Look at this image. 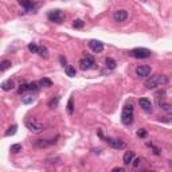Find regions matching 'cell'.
Returning <instances> with one entry per match:
<instances>
[{
	"label": "cell",
	"instance_id": "obj_1",
	"mask_svg": "<svg viewBox=\"0 0 172 172\" xmlns=\"http://www.w3.org/2000/svg\"><path fill=\"white\" fill-rule=\"evenodd\" d=\"M170 82V78L165 74H155V75H151L145 79L144 86L147 89H156L157 86H164Z\"/></svg>",
	"mask_w": 172,
	"mask_h": 172
},
{
	"label": "cell",
	"instance_id": "obj_2",
	"mask_svg": "<svg viewBox=\"0 0 172 172\" xmlns=\"http://www.w3.org/2000/svg\"><path fill=\"white\" fill-rule=\"evenodd\" d=\"M133 118H135V114H133V105L132 104H126L122 109L121 113V121L124 125H132L133 124Z\"/></svg>",
	"mask_w": 172,
	"mask_h": 172
},
{
	"label": "cell",
	"instance_id": "obj_3",
	"mask_svg": "<svg viewBox=\"0 0 172 172\" xmlns=\"http://www.w3.org/2000/svg\"><path fill=\"white\" fill-rule=\"evenodd\" d=\"M26 126H27V129L32 133H35V135H38V133H42L44 129V126L42 122H39L38 120L35 118H27L26 120Z\"/></svg>",
	"mask_w": 172,
	"mask_h": 172
},
{
	"label": "cell",
	"instance_id": "obj_4",
	"mask_svg": "<svg viewBox=\"0 0 172 172\" xmlns=\"http://www.w3.org/2000/svg\"><path fill=\"white\" fill-rule=\"evenodd\" d=\"M133 58H137V59H145V58H149L152 55V51L148 50V48H144V47H137V48H133L131 50V53Z\"/></svg>",
	"mask_w": 172,
	"mask_h": 172
},
{
	"label": "cell",
	"instance_id": "obj_5",
	"mask_svg": "<svg viewBox=\"0 0 172 172\" xmlns=\"http://www.w3.org/2000/svg\"><path fill=\"white\" fill-rule=\"evenodd\" d=\"M57 139L58 136H55V139H37L34 142H32V145H34L35 148H47L50 147V145H53L57 142Z\"/></svg>",
	"mask_w": 172,
	"mask_h": 172
},
{
	"label": "cell",
	"instance_id": "obj_6",
	"mask_svg": "<svg viewBox=\"0 0 172 172\" xmlns=\"http://www.w3.org/2000/svg\"><path fill=\"white\" fill-rule=\"evenodd\" d=\"M47 18L50 22H54V23H62L65 19V14L61 9H54V11H50L47 14Z\"/></svg>",
	"mask_w": 172,
	"mask_h": 172
},
{
	"label": "cell",
	"instance_id": "obj_7",
	"mask_svg": "<svg viewBox=\"0 0 172 172\" xmlns=\"http://www.w3.org/2000/svg\"><path fill=\"white\" fill-rule=\"evenodd\" d=\"M40 89L39 82H31V83H23L19 87V94L26 93V92H38Z\"/></svg>",
	"mask_w": 172,
	"mask_h": 172
},
{
	"label": "cell",
	"instance_id": "obj_8",
	"mask_svg": "<svg viewBox=\"0 0 172 172\" xmlns=\"http://www.w3.org/2000/svg\"><path fill=\"white\" fill-rule=\"evenodd\" d=\"M151 66H148V65H140V66L136 67V75L139 77V78H147V77L151 75Z\"/></svg>",
	"mask_w": 172,
	"mask_h": 172
},
{
	"label": "cell",
	"instance_id": "obj_9",
	"mask_svg": "<svg viewBox=\"0 0 172 172\" xmlns=\"http://www.w3.org/2000/svg\"><path fill=\"white\" fill-rule=\"evenodd\" d=\"M104 140H105L108 144L110 145L112 148H114V149H124L126 145H125V142L124 141H121V140H117V139H112V137H104Z\"/></svg>",
	"mask_w": 172,
	"mask_h": 172
},
{
	"label": "cell",
	"instance_id": "obj_10",
	"mask_svg": "<svg viewBox=\"0 0 172 172\" xmlns=\"http://www.w3.org/2000/svg\"><path fill=\"white\" fill-rule=\"evenodd\" d=\"M96 65V62H94V59L92 57H83L82 59L79 61V67L82 70H89V69H92V67Z\"/></svg>",
	"mask_w": 172,
	"mask_h": 172
},
{
	"label": "cell",
	"instance_id": "obj_11",
	"mask_svg": "<svg viewBox=\"0 0 172 172\" xmlns=\"http://www.w3.org/2000/svg\"><path fill=\"white\" fill-rule=\"evenodd\" d=\"M89 47L92 48V51L93 53H96V54H100V53H102L104 51V43L101 40H97V39H92V40H89Z\"/></svg>",
	"mask_w": 172,
	"mask_h": 172
},
{
	"label": "cell",
	"instance_id": "obj_12",
	"mask_svg": "<svg viewBox=\"0 0 172 172\" xmlns=\"http://www.w3.org/2000/svg\"><path fill=\"white\" fill-rule=\"evenodd\" d=\"M126 19H128V11L126 9H117L113 14V20L117 22V23H122Z\"/></svg>",
	"mask_w": 172,
	"mask_h": 172
},
{
	"label": "cell",
	"instance_id": "obj_13",
	"mask_svg": "<svg viewBox=\"0 0 172 172\" xmlns=\"http://www.w3.org/2000/svg\"><path fill=\"white\" fill-rule=\"evenodd\" d=\"M19 4H20L26 11H35V9L39 7L34 0H19Z\"/></svg>",
	"mask_w": 172,
	"mask_h": 172
},
{
	"label": "cell",
	"instance_id": "obj_14",
	"mask_svg": "<svg viewBox=\"0 0 172 172\" xmlns=\"http://www.w3.org/2000/svg\"><path fill=\"white\" fill-rule=\"evenodd\" d=\"M139 105L145 113H152V110H153V106H152V104L148 98H140L139 100Z\"/></svg>",
	"mask_w": 172,
	"mask_h": 172
},
{
	"label": "cell",
	"instance_id": "obj_15",
	"mask_svg": "<svg viewBox=\"0 0 172 172\" xmlns=\"http://www.w3.org/2000/svg\"><path fill=\"white\" fill-rule=\"evenodd\" d=\"M35 100H37V96H35V94H31V93L22 96V104H24V105H30Z\"/></svg>",
	"mask_w": 172,
	"mask_h": 172
},
{
	"label": "cell",
	"instance_id": "obj_16",
	"mask_svg": "<svg viewBox=\"0 0 172 172\" xmlns=\"http://www.w3.org/2000/svg\"><path fill=\"white\" fill-rule=\"evenodd\" d=\"M133 159H135V152L132 151H126L124 153V156H122V161H124V164H132Z\"/></svg>",
	"mask_w": 172,
	"mask_h": 172
},
{
	"label": "cell",
	"instance_id": "obj_17",
	"mask_svg": "<svg viewBox=\"0 0 172 172\" xmlns=\"http://www.w3.org/2000/svg\"><path fill=\"white\" fill-rule=\"evenodd\" d=\"M2 89L4 90V92H9V90L15 89V82L12 79H7L4 81V82L2 83Z\"/></svg>",
	"mask_w": 172,
	"mask_h": 172
},
{
	"label": "cell",
	"instance_id": "obj_18",
	"mask_svg": "<svg viewBox=\"0 0 172 172\" xmlns=\"http://www.w3.org/2000/svg\"><path fill=\"white\" fill-rule=\"evenodd\" d=\"M159 106H160V109L163 110L164 113H167V114H172V105H171V104L160 102V104H159Z\"/></svg>",
	"mask_w": 172,
	"mask_h": 172
},
{
	"label": "cell",
	"instance_id": "obj_19",
	"mask_svg": "<svg viewBox=\"0 0 172 172\" xmlns=\"http://www.w3.org/2000/svg\"><path fill=\"white\" fill-rule=\"evenodd\" d=\"M65 73H66L69 77H75L77 71H75V67H74V66L67 65V66H65Z\"/></svg>",
	"mask_w": 172,
	"mask_h": 172
},
{
	"label": "cell",
	"instance_id": "obj_20",
	"mask_svg": "<svg viewBox=\"0 0 172 172\" xmlns=\"http://www.w3.org/2000/svg\"><path fill=\"white\" fill-rule=\"evenodd\" d=\"M105 63H106V67H108V69H116V65H117V62H116L114 59H113V58H110V57H108L105 59Z\"/></svg>",
	"mask_w": 172,
	"mask_h": 172
},
{
	"label": "cell",
	"instance_id": "obj_21",
	"mask_svg": "<svg viewBox=\"0 0 172 172\" xmlns=\"http://www.w3.org/2000/svg\"><path fill=\"white\" fill-rule=\"evenodd\" d=\"M67 113H69V116H73V113H74V100H73V97H70L69 98V102H67Z\"/></svg>",
	"mask_w": 172,
	"mask_h": 172
},
{
	"label": "cell",
	"instance_id": "obj_22",
	"mask_svg": "<svg viewBox=\"0 0 172 172\" xmlns=\"http://www.w3.org/2000/svg\"><path fill=\"white\" fill-rule=\"evenodd\" d=\"M22 149H23V145L22 144H12L11 147H9V151H11L12 153H19Z\"/></svg>",
	"mask_w": 172,
	"mask_h": 172
},
{
	"label": "cell",
	"instance_id": "obj_23",
	"mask_svg": "<svg viewBox=\"0 0 172 172\" xmlns=\"http://www.w3.org/2000/svg\"><path fill=\"white\" fill-rule=\"evenodd\" d=\"M11 61H8V59H4V61H2V63H0V70L2 71H5L7 69H9L11 67Z\"/></svg>",
	"mask_w": 172,
	"mask_h": 172
},
{
	"label": "cell",
	"instance_id": "obj_24",
	"mask_svg": "<svg viewBox=\"0 0 172 172\" xmlns=\"http://www.w3.org/2000/svg\"><path fill=\"white\" fill-rule=\"evenodd\" d=\"M38 55L42 58H47L48 57V51L44 46H39V50H38Z\"/></svg>",
	"mask_w": 172,
	"mask_h": 172
},
{
	"label": "cell",
	"instance_id": "obj_25",
	"mask_svg": "<svg viewBox=\"0 0 172 172\" xmlns=\"http://www.w3.org/2000/svg\"><path fill=\"white\" fill-rule=\"evenodd\" d=\"M39 83H40V86H44V87L53 86V81L48 79V78H42V79L39 81Z\"/></svg>",
	"mask_w": 172,
	"mask_h": 172
},
{
	"label": "cell",
	"instance_id": "obj_26",
	"mask_svg": "<svg viewBox=\"0 0 172 172\" xmlns=\"http://www.w3.org/2000/svg\"><path fill=\"white\" fill-rule=\"evenodd\" d=\"M58 102H59V98L58 97H55V98H51L50 102H48V108L50 109H55L58 106Z\"/></svg>",
	"mask_w": 172,
	"mask_h": 172
},
{
	"label": "cell",
	"instance_id": "obj_27",
	"mask_svg": "<svg viewBox=\"0 0 172 172\" xmlns=\"http://www.w3.org/2000/svg\"><path fill=\"white\" fill-rule=\"evenodd\" d=\"M83 26H85V22L81 20V19H77V20H74V23H73L74 28H82Z\"/></svg>",
	"mask_w": 172,
	"mask_h": 172
},
{
	"label": "cell",
	"instance_id": "obj_28",
	"mask_svg": "<svg viewBox=\"0 0 172 172\" xmlns=\"http://www.w3.org/2000/svg\"><path fill=\"white\" fill-rule=\"evenodd\" d=\"M16 129H18V126H16V125L9 126V128H8V131L5 132V136H14L15 133H16Z\"/></svg>",
	"mask_w": 172,
	"mask_h": 172
},
{
	"label": "cell",
	"instance_id": "obj_29",
	"mask_svg": "<svg viewBox=\"0 0 172 172\" xmlns=\"http://www.w3.org/2000/svg\"><path fill=\"white\" fill-rule=\"evenodd\" d=\"M28 50H30L31 53L38 54V50H39V46H38V44H35V43H30V44H28Z\"/></svg>",
	"mask_w": 172,
	"mask_h": 172
},
{
	"label": "cell",
	"instance_id": "obj_30",
	"mask_svg": "<svg viewBox=\"0 0 172 172\" xmlns=\"http://www.w3.org/2000/svg\"><path fill=\"white\" fill-rule=\"evenodd\" d=\"M59 160H61L59 157H54V159L51 157V159H47L46 163H47V164H50V165H53V164L55 165V164H58V161H59Z\"/></svg>",
	"mask_w": 172,
	"mask_h": 172
},
{
	"label": "cell",
	"instance_id": "obj_31",
	"mask_svg": "<svg viewBox=\"0 0 172 172\" xmlns=\"http://www.w3.org/2000/svg\"><path fill=\"white\" fill-rule=\"evenodd\" d=\"M147 135H148V133H147L145 129H139V131H137V136L140 139H145V137H147Z\"/></svg>",
	"mask_w": 172,
	"mask_h": 172
},
{
	"label": "cell",
	"instance_id": "obj_32",
	"mask_svg": "<svg viewBox=\"0 0 172 172\" xmlns=\"http://www.w3.org/2000/svg\"><path fill=\"white\" fill-rule=\"evenodd\" d=\"M148 147L149 148H152V149H153V152H155V155H160V149H159L157 147H155V145L153 144H152V142H148Z\"/></svg>",
	"mask_w": 172,
	"mask_h": 172
},
{
	"label": "cell",
	"instance_id": "obj_33",
	"mask_svg": "<svg viewBox=\"0 0 172 172\" xmlns=\"http://www.w3.org/2000/svg\"><path fill=\"white\" fill-rule=\"evenodd\" d=\"M125 170L122 167H116V168H113V172H124Z\"/></svg>",
	"mask_w": 172,
	"mask_h": 172
},
{
	"label": "cell",
	"instance_id": "obj_34",
	"mask_svg": "<svg viewBox=\"0 0 172 172\" xmlns=\"http://www.w3.org/2000/svg\"><path fill=\"white\" fill-rule=\"evenodd\" d=\"M133 161H135V163H132L133 167H139V164H140V159H133Z\"/></svg>",
	"mask_w": 172,
	"mask_h": 172
},
{
	"label": "cell",
	"instance_id": "obj_35",
	"mask_svg": "<svg viewBox=\"0 0 172 172\" xmlns=\"http://www.w3.org/2000/svg\"><path fill=\"white\" fill-rule=\"evenodd\" d=\"M59 59H61V62H62V65H63V67H65V66H67V65H66V59H65V58H63V57H61V58H59Z\"/></svg>",
	"mask_w": 172,
	"mask_h": 172
}]
</instances>
